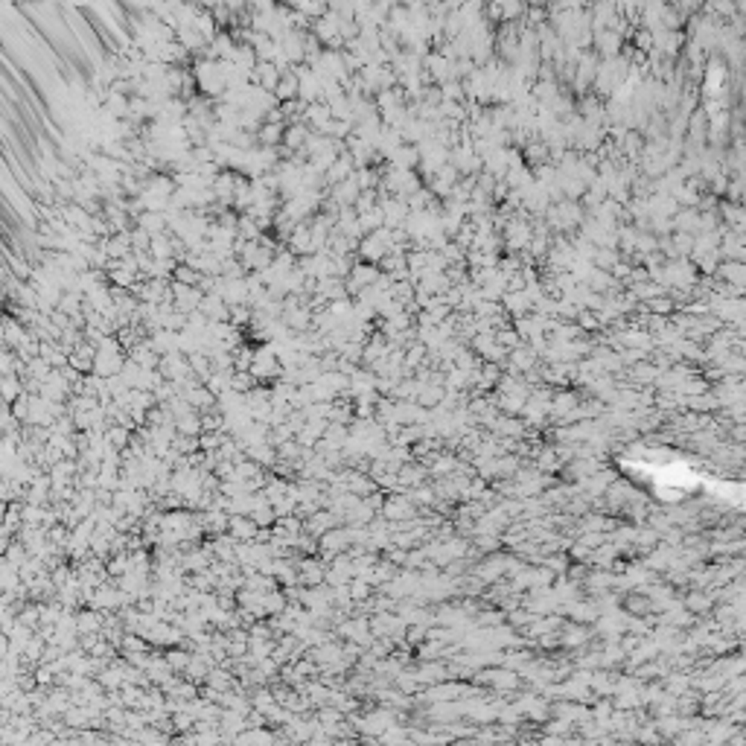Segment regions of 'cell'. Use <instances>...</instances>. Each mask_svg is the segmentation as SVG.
<instances>
[{"mask_svg":"<svg viewBox=\"0 0 746 746\" xmlns=\"http://www.w3.org/2000/svg\"><path fill=\"white\" fill-rule=\"evenodd\" d=\"M388 236L385 233H371V236H364L362 242H359V251L356 254L362 257V263H368V265H373V263H382L388 254Z\"/></svg>","mask_w":746,"mask_h":746,"instance_id":"cell-1","label":"cell"},{"mask_svg":"<svg viewBox=\"0 0 746 746\" xmlns=\"http://www.w3.org/2000/svg\"><path fill=\"white\" fill-rule=\"evenodd\" d=\"M134 222H137V228H143L152 236L170 233V231H166V228H170V219H166L163 210H143V213H140Z\"/></svg>","mask_w":746,"mask_h":746,"instance_id":"cell-2","label":"cell"},{"mask_svg":"<svg viewBox=\"0 0 746 746\" xmlns=\"http://www.w3.org/2000/svg\"><path fill=\"white\" fill-rule=\"evenodd\" d=\"M283 137H286V125L263 123V129L257 132V143L263 149H274V146H283Z\"/></svg>","mask_w":746,"mask_h":746,"instance_id":"cell-3","label":"cell"},{"mask_svg":"<svg viewBox=\"0 0 746 746\" xmlns=\"http://www.w3.org/2000/svg\"><path fill=\"white\" fill-rule=\"evenodd\" d=\"M202 272H195L193 265H187V263H181L178 269H175V274H172V280L175 283H184V286H199L202 283Z\"/></svg>","mask_w":746,"mask_h":746,"instance_id":"cell-4","label":"cell"},{"mask_svg":"<svg viewBox=\"0 0 746 746\" xmlns=\"http://www.w3.org/2000/svg\"><path fill=\"white\" fill-rule=\"evenodd\" d=\"M190 400H193V402H199V405H204V402H213V397H210L207 391H202V388H195Z\"/></svg>","mask_w":746,"mask_h":746,"instance_id":"cell-5","label":"cell"}]
</instances>
